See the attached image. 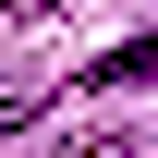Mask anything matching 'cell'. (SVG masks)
Here are the masks:
<instances>
[{
    "label": "cell",
    "instance_id": "6da1fadb",
    "mask_svg": "<svg viewBox=\"0 0 158 158\" xmlns=\"http://www.w3.org/2000/svg\"><path fill=\"white\" fill-rule=\"evenodd\" d=\"M146 73H158V37H134V49H110V61H98V85H146Z\"/></svg>",
    "mask_w": 158,
    "mask_h": 158
},
{
    "label": "cell",
    "instance_id": "7a4b0ae2",
    "mask_svg": "<svg viewBox=\"0 0 158 158\" xmlns=\"http://www.w3.org/2000/svg\"><path fill=\"white\" fill-rule=\"evenodd\" d=\"M0 134H12V98H0Z\"/></svg>",
    "mask_w": 158,
    "mask_h": 158
}]
</instances>
